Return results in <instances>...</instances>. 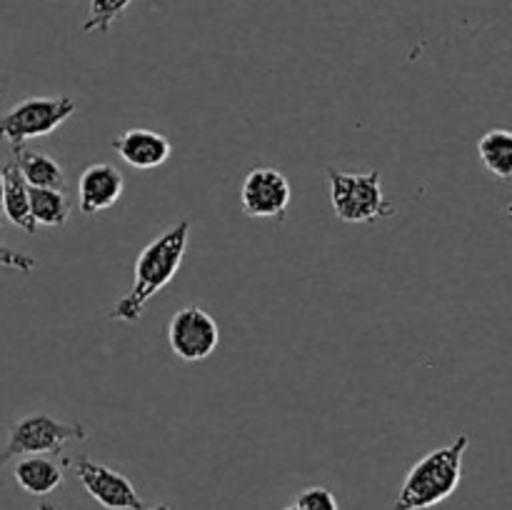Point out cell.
<instances>
[{
	"mask_svg": "<svg viewBox=\"0 0 512 510\" xmlns=\"http://www.w3.org/2000/svg\"><path fill=\"white\" fill-rule=\"evenodd\" d=\"M190 238V220H180L173 228L163 230L155 240H150L140 250L138 260L133 268V285L128 293L108 310L110 320L118 323H138L143 318V310L153 295H158L175 273L180 270V263L185 258Z\"/></svg>",
	"mask_w": 512,
	"mask_h": 510,
	"instance_id": "obj_1",
	"label": "cell"
},
{
	"mask_svg": "<svg viewBox=\"0 0 512 510\" xmlns=\"http://www.w3.org/2000/svg\"><path fill=\"white\" fill-rule=\"evenodd\" d=\"M468 445L470 438L463 433L453 443L423 455L405 475L393 510H428L448 500L463 478V458Z\"/></svg>",
	"mask_w": 512,
	"mask_h": 510,
	"instance_id": "obj_2",
	"label": "cell"
},
{
	"mask_svg": "<svg viewBox=\"0 0 512 510\" xmlns=\"http://www.w3.org/2000/svg\"><path fill=\"white\" fill-rule=\"evenodd\" d=\"M328 183L333 213L343 223L373 225L395 215V205L383 193L380 170L343 173V170L328 168Z\"/></svg>",
	"mask_w": 512,
	"mask_h": 510,
	"instance_id": "obj_3",
	"label": "cell"
},
{
	"mask_svg": "<svg viewBox=\"0 0 512 510\" xmlns=\"http://www.w3.org/2000/svg\"><path fill=\"white\" fill-rule=\"evenodd\" d=\"M88 433L80 423H63L45 413H30L10 428L8 443L0 453V465L23 455H58L70 440H85Z\"/></svg>",
	"mask_w": 512,
	"mask_h": 510,
	"instance_id": "obj_4",
	"label": "cell"
},
{
	"mask_svg": "<svg viewBox=\"0 0 512 510\" xmlns=\"http://www.w3.org/2000/svg\"><path fill=\"white\" fill-rule=\"evenodd\" d=\"M75 113V100L68 95L60 98H28L0 115V140L10 148H20L25 140L43 138L58 130Z\"/></svg>",
	"mask_w": 512,
	"mask_h": 510,
	"instance_id": "obj_5",
	"label": "cell"
},
{
	"mask_svg": "<svg viewBox=\"0 0 512 510\" xmlns=\"http://www.w3.org/2000/svg\"><path fill=\"white\" fill-rule=\"evenodd\" d=\"M65 465H70L75 478L85 488V493L93 500H98L108 510H145V500L135 490V485L118 470L108 468L103 463H95L88 455H78L75 460L65 458Z\"/></svg>",
	"mask_w": 512,
	"mask_h": 510,
	"instance_id": "obj_6",
	"label": "cell"
},
{
	"mask_svg": "<svg viewBox=\"0 0 512 510\" xmlns=\"http://www.w3.org/2000/svg\"><path fill=\"white\" fill-rule=\"evenodd\" d=\"M218 323L200 305H185L168 325L170 350L185 363H200L218 348Z\"/></svg>",
	"mask_w": 512,
	"mask_h": 510,
	"instance_id": "obj_7",
	"label": "cell"
},
{
	"mask_svg": "<svg viewBox=\"0 0 512 510\" xmlns=\"http://www.w3.org/2000/svg\"><path fill=\"white\" fill-rule=\"evenodd\" d=\"M290 198H293V188L288 178L275 168L250 170L240 188V205L248 218L283 220Z\"/></svg>",
	"mask_w": 512,
	"mask_h": 510,
	"instance_id": "obj_8",
	"label": "cell"
},
{
	"mask_svg": "<svg viewBox=\"0 0 512 510\" xmlns=\"http://www.w3.org/2000/svg\"><path fill=\"white\" fill-rule=\"evenodd\" d=\"M125 188L123 173L115 165L93 163L83 170L78 180V208L83 215L103 213L113 208Z\"/></svg>",
	"mask_w": 512,
	"mask_h": 510,
	"instance_id": "obj_9",
	"label": "cell"
},
{
	"mask_svg": "<svg viewBox=\"0 0 512 510\" xmlns=\"http://www.w3.org/2000/svg\"><path fill=\"white\" fill-rule=\"evenodd\" d=\"M113 148L120 155V160H125V163L138 170L160 168L173 153L170 140L163 133H155V130L148 128L125 130L113 140Z\"/></svg>",
	"mask_w": 512,
	"mask_h": 510,
	"instance_id": "obj_10",
	"label": "cell"
},
{
	"mask_svg": "<svg viewBox=\"0 0 512 510\" xmlns=\"http://www.w3.org/2000/svg\"><path fill=\"white\" fill-rule=\"evenodd\" d=\"M13 478L25 493L48 495L63 485V468L48 455H23L13 465Z\"/></svg>",
	"mask_w": 512,
	"mask_h": 510,
	"instance_id": "obj_11",
	"label": "cell"
},
{
	"mask_svg": "<svg viewBox=\"0 0 512 510\" xmlns=\"http://www.w3.org/2000/svg\"><path fill=\"white\" fill-rule=\"evenodd\" d=\"M0 175H3V213L13 225L20 230L33 235L38 230L33 215H30V198H28V183L23 180L20 170L15 163L0 165Z\"/></svg>",
	"mask_w": 512,
	"mask_h": 510,
	"instance_id": "obj_12",
	"label": "cell"
},
{
	"mask_svg": "<svg viewBox=\"0 0 512 510\" xmlns=\"http://www.w3.org/2000/svg\"><path fill=\"white\" fill-rule=\"evenodd\" d=\"M13 163L20 170L25 183L30 188H53V190H65V173L58 163H55L50 155L38 153V150L28 148H13Z\"/></svg>",
	"mask_w": 512,
	"mask_h": 510,
	"instance_id": "obj_13",
	"label": "cell"
},
{
	"mask_svg": "<svg viewBox=\"0 0 512 510\" xmlns=\"http://www.w3.org/2000/svg\"><path fill=\"white\" fill-rule=\"evenodd\" d=\"M30 188V185H28ZM30 215H33L35 225H45V228H63L68 223V215L73 210L70 198L65 190L53 188H30Z\"/></svg>",
	"mask_w": 512,
	"mask_h": 510,
	"instance_id": "obj_14",
	"label": "cell"
},
{
	"mask_svg": "<svg viewBox=\"0 0 512 510\" xmlns=\"http://www.w3.org/2000/svg\"><path fill=\"white\" fill-rule=\"evenodd\" d=\"M478 155L483 160L485 170L495 178H512V135L505 128H495L485 133L478 143Z\"/></svg>",
	"mask_w": 512,
	"mask_h": 510,
	"instance_id": "obj_15",
	"label": "cell"
},
{
	"mask_svg": "<svg viewBox=\"0 0 512 510\" xmlns=\"http://www.w3.org/2000/svg\"><path fill=\"white\" fill-rule=\"evenodd\" d=\"M133 0H90V13L83 23V33H108L110 25L128 10Z\"/></svg>",
	"mask_w": 512,
	"mask_h": 510,
	"instance_id": "obj_16",
	"label": "cell"
},
{
	"mask_svg": "<svg viewBox=\"0 0 512 510\" xmlns=\"http://www.w3.org/2000/svg\"><path fill=\"white\" fill-rule=\"evenodd\" d=\"M295 505L300 510H338V500H335L333 490L325 485H310V488L300 490Z\"/></svg>",
	"mask_w": 512,
	"mask_h": 510,
	"instance_id": "obj_17",
	"label": "cell"
},
{
	"mask_svg": "<svg viewBox=\"0 0 512 510\" xmlns=\"http://www.w3.org/2000/svg\"><path fill=\"white\" fill-rule=\"evenodd\" d=\"M0 265H3V268L20 270V273H30V270L35 268V258L20 253V250H13L10 245L0 243Z\"/></svg>",
	"mask_w": 512,
	"mask_h": 510,
	"instance_id": "obj_18",
	"label": "cell"
},
{
	"mask_svg": "<svg viewBox=\"0 0 512 510\" xmlns=\"http://www.w3.org/2000/svg\"><path fill=\"white\" fill-rule=\"evenodd\" d=\"M38 510H60V508H58V505H53V503H40Z\"/></svg>",
	"mask_w": 512,
	"mask_h": 510,
	"instance_id": "obj_19",
	"label": "cell"
},
{
	"mask_svg": "<svg viewBox=\"0 0 512 510\" xmlns=\"http://www.w3.org/2000/svg\"><path fill=\"white\" fill-rule=\"evenodd\" d=\"M145 510H173V508H170V505H165V503H158V505H153V508H145Z\"/></svg>",
	"mask_w": 512,
	"mask_h": 510,
	"instance_id": "obj_20",
	"label": "cell"
},
{
	"mask_svg": "<svg viewBox=\"0 0 512 510\" xmlns=\"http://www.w3.org/2000/svg\"><path fill=\"white\" fill-rule=\"evenodd\" d=\"M0 213H3V175H0Z\"/></svg>",
	"mask_w": 512,
	"mask_h": 510,
	"instance_id": "obj_21",
	"label": "cell"
},
{
	"mask_svg": "<svg viewBox=\"0 0 512 510\" xmlns=\"http://www.w3.org/2000/svg\"><path fill=\"white\" fill-rule=\"evenodd\" d=\"M283 510H300L298 505H288V508H283Z\"/></svg>",
	"mask_w": 512,
	"mask_h": 510,
	"instance_id": "obj_22",
	"label": "cell"
}]
</instances>
